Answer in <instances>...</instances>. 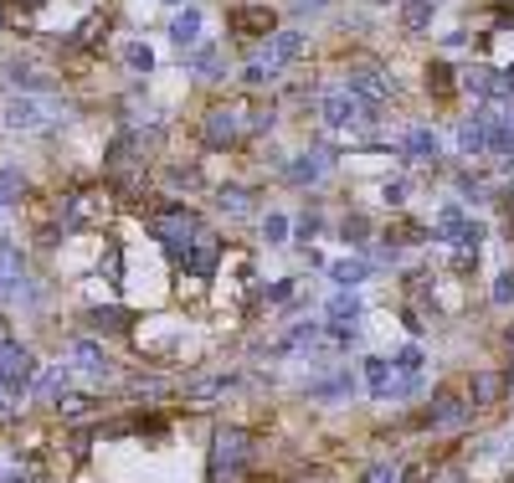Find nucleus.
Returning a JSON list of instances; mask_svg holds the SVG:
<instances>
[{
  "label": "nucleus",
  "instance_id": "1",
  "mask_svg": "<svg viewBox=\"0 0 514 483\" xmlns=\"http://www.w3.org/2000/svg\"><path fill=\"white\" fill-rule=\"evenodd\" d=\"M62 118H67V109L47 93H21V98L5 103V129H16V134L52 129V124H62Z\"/></svg>",
  "mask_w": 514,
  "mask_h": 483
},
{
  "label": "nucleus",
  "instance_id": "2",
  "mask_svg": "<svg viewBox=\"0 0 514 483\" xmlns=\"http://www.w3.org/2000/svg\"><path fill=\"white\" fill-rule=\"evenodd\" d=\"M149 232H155V237H160L165 247L180 258V252H186V247L206 232V226H201V216H195V211H186V206H155V211H149Z\"/></svg>",
  "mask_w": 514,
  "mask_h": 483
},
{
  "label": "nucleus",
  "instance_id": "3",
  "mask_svg": "<svg viewBox=\"0 0 514 483\" xmlns=\"http://www.w3.org/2000/svg\"><path fill=\"white\" fill-rule=\"evenodd\" d=\"M109 222V191H72L62 195V232H93Z\"/></svg>",
  "mask_w": 514,
  "mask_h": 483
},
{
  "label": "nucleus",
  "instance_id": "4",
  "mask_svg": "<svg viewBox=\"0 0 514 483\" xmlns=\"http://www.w3.org/2000/svg\"><path fill=\"white\" fill-rule=\"evenodd\" d=\"M319 113H324V124L329 129H360V124H376L381 113L366 109L355 93H345V88H335V93H324L319 98Z\"/></svg>",
  "mask_w": 514,
  "mask_h": 483
},
{
  "label": "nucleus",
  "instance_id": "5",
  "mask_svg": "<svg viewBox=\"0 0 514 483\" xmlns=\"http://www.w3.org/2000/svg\"><path fill=\"white\" fill-rule=\"evenodd\" d=\"M345 93H355L366 109H381L386 98H391V78L376 62H350L345 67Z\"/></svg>",
  "mask_w": 514,
  "mask_h": 483
},
{
  "label": "nucleus",
  "instance_id": "6",
  "mask_svg": "<svg viewBox=\"0 0 514 483\" xmlns=\"http://www.w3.org/2000/svg\"><path fill=\"white\" fill-rule=\"evenodd\" d=\"M36 375H42V365H36L32 350H21V345H0V386L11 391V396L32 391Z\"/></svg>",
  "mask_w": 514,
  "mask_h": 483
},
{
  "label": "nucleus",
  "instance_id": "7",
  "mask_svg": "<svg viewBox=\"0 0 514 483\" xmlns=\"http://www.w3.org/2000/svg\"><path fill=\"white\" fill-rule=\"evenodd\" d=\"M247 458H252V437L232 427V432H222L216 448H211V473H242Z\"/></svg>",
  "mask_w": 514,
  "mask_h": 483
},
{
  "label": "nucleus",
  "instance_id": "8",
  "mask_svg": "<svg viewBox=\"0 0 514 483\" xmlns=\"http://www.w3.org/2000/svg\"><path fill=\"white\" fill-rule=\"evenodd\" d=\"M433 237H443V242H452V247H473L479 252V242H483V226L479 222H468L458 206H448L443 216H437V226H433Z\"/></svg>",
  "mask_w": 514,
  "mask_h": 483
},
{
  "label": "nucleus",
  "instance_id": "9",
  "mask_svg": "<svg viewBox=\"0 0 514 483\" xmlns=\"http://www.w3.org/2000/svg\"><path fill=\"white\" fill-rule=\"evenodd\" d=\"M299 52H304V32H273V36H268V47L257 52V67L278 78V67H289Z\"/></svg>",
  "mask_w": 514,
  "mask_h": 483
},
{
  "label": "nucleus",
  "instance_id": "10",
  "mask_svg": "<svg viewBox=\"0 0 514 483\" xmlns=\"http://www.w3.org/2000/svg\"><path fill=\"white\" fill-rule=\"evenodd\" d=\"M226 26H232L237 36H273L278 16L268 11V5H232V11H226Z\"/></svg>",
  "mask_w": 514,
  "mask_h": 483
},
{
  "label": "nucleus",
  "instance_id": "11",
  "mask_svg": "<svg viewBox=\"0 0 514 483\" xmlns=\"http://www.w3.org/2000/svg\"><path fill=\"white\" fill-rule=\"evenodd\" d=\"M216 262H222V242L206 237V232H201V237H195L186 252H180V268H186V278H211V273H216Z\"/></svg>",
  "mask_w": 514,
  "mask_h": 483
},
{
  "label": "nucleus",
  "instance_id": "12",
  "mask_svg": "<svg viewBox=\"0 0 514 483\" xmlns=\"http://www.w3.org/2000/svg\"><path fill=\"white\" fill-rule=\"evenodd\" d=\"M463 88L479 98H514V78L509 72H494V67H473L463 72Z\"/></svg>",
  "mask_w": 514,
  "mask_h": 483
},
{
  "label": "nucleus",
  "instance_id": "13",
  "mask_svg": "<svg viewBox=\"0 0 514 483\" xmlns=\"http://www.w3.org/2000/svg\"><path fill=\"white\" fill-rule=\"evenodd\" d=\"M489 129H494V109H479L473 118H463V124H458L463 155H489Z\"/></svg>",
  "mask_w": 514,
  "mask_h": 483
},
{
  "label": "nucleus",
  "instance_id": "14",
  "mask_svg": "<svg viewBox=\"0 0 514 483\" xmlns=\"http://www.w3.org/2000/svg\"><path fill=\"white\" fill-rule=\"evenodd\" d=\"M329 165H335L329 149H309V155H299V160L289 165V180H293V185H314V180L329 175Z\"/></svg>",
  "mask_w": 514,
  "mask_h": 483
},
{
  "label": "nucleus",
  "instance_id": "15",
  "mask_svg": "<svg viewBox=\"0 0 514 483\" xmlns=\"http://www.w3.org/2000/svg\"><path fill=\"white\" fill-rule=\"evenodd\" d=\"M237 129H242V118H237V109H211L206 113V145L211 149H226L232 139H237Z\"/></svg>",
  "mask_w": 514,
  "mask_h": 483
},
{
  "label": "nucleus",
  "instance_id": "16",
  "mask_svg": "<svg viewBox=\"0 0 514 483\" xmlns=\"http://www.w3.org/2000/svg\"><path fill=\"white\" fill-rule=\"evenodd\" d=\"M82 324H88L93 335H128V329H134V314H128V308H88Z\"/></svg>",
  "mask_w": 514,
  "mask_h": 483
},
{
  "label": "nucleus",
  "instance_id": "17",
  "mask_svg": "<svg viewBox=\"0 0 514 483\" xmlns=\"http://www.w3.org/2000/svg\"><path fill=\"white\" fill-rule=\"evenodd\" d=\"M468 417V402H458V391H437L433 406H427V421L433 427H458Z\"/></svg>",
  "mask_w": 514,
  "mask_h": 483
},
{
  "label": "nucleus",
  "instance_id": "18",
  "mask_svg": "<svg viewBox=\"0 0 514 483\" xmlns=\"http://www.w3.org/2000/svg\"><path fill=\"white\" fill-rule=\"evenodd\" d=\"M402 155L412 165H437V155H443V145H437V134L433 129H412L402 139Z\"/></svg>",
  "mask_w": 514,
  "mask_h": 483
},
{
  "label": "nucleus",
  "instance_id": "19",
  "mask_svg": "<svg viewBox=\"0 0 514 483\" xmlns=\"http://www.w3.org/2000/svg\"><path fill=\"white\" fill-rule=\"evenodd\" d=\"M72 365H78L82 375H109V355H103V345H93V339H78V345H72Z\"/></svg>",
  "mask_w": 514,
  "mask_h": 483
},
{
  "label": "nucleus",
  "instance_id": "20",
  "mask_svg": "<svg viewBox=\"0 0 514 483\" xmlns=\"http://www.w3.org/2000/svg\"><path fill=\"white\" fill-rule=\"evenodd\" d=\"M309 396H314V402H345V396H355V375L339 371V375H329V381H309Z\"/></svg>",
  "mask_w": 514,
  "mask_h": 483
},
{
  "label": "nucleus",
  "instance_id": "21",
  "mask_svg": "<svg viewBox=\"0 0 514 483\" xmlns=\"http://www.w3.org/2000/svg\"><path fill=\"white\" fill-rule=\"evenodd\" d=\"M5 82H11V88H26V93H52V78L36 72V67H26V62H5Z\"/></svg>",
  "mask_w": 514,
  "mask_h": 483
},
{
  "label": "nucleus",
  "instance_id": "22",
  "mask_svg": "<svg viewBox=\"0 0 514 483\" xmlns=\"http://www.w3.org/2000/svg\"><path fill=\"white\" fill-rule=\"evenodd\" d=\"M21 278H26L21 247H16V242H0V289H21Z\"/></svg>",
  "mask_w": 514,
  "mask_h": 483
},
{
  "label": "nucleus",
  "instance_id": "23",
  "mask_svg": "<svg viewBox=\"0 0 514 483\" xmlns=\"http://www.w3.org/2000/svg\"><path fill=\"white\" fill-rule=\"evenodd\" d=\"M26 191H32V185H26V175H21L16 165H0V206H21Z\"/></svg>",
  "mask_w": 514,
  "mask_h": 483
},
{
  "label": "nucleus",
  "instance_id": "24",
  "mask_svg": "<svg viewBox=\"0 0 514 483\" xmlns=\"http://www.w3.org/2000/svg\"><path fill=\"white\" fill-rule=\"evenodd\" d=\"M329 329H355V319H360V298H355V293H335V298H329Z\"/></svg>",
  "mask_w": 514,
  "mask_h": 483
},
{
  "label": "nucleus",
  "instance_id": "25",
  "mask_svg": "<svg viewBox=\"0 0 514 483\" xmlns=\"http://www.w3.org/2000/svg\"><path fill=\"white\" fill-rule=\"evenodd\" d=\"M391 381H396V375H391V360H366V386H370L376 402L391 396Z\"/></svg>",
  "mask_w": 514,
  "mask_h": 483
},
{
  "label": "nucleus",
  "instance_id": "26",
  "mask_svg": "<svg viewBox=\"0 0 514 483\" xmlns=\"http://www.w3.org/2000/svg\"><path fill=\"white\" fill-rule=\"evenodd\" d=\"M468 396H473V406H494L499 396H504V375H473V381H468Z\"/></svg>",
  "mask_w": 514,
  "mask_h": 483
},
{
  "label": "nucleus",
  "instance_id": "27",
  "mask_svg": "<svg viewBox=\"0 0 514 483\" xmlns=\"http://www.w3.org/2000/svg\"><path fill=\"white\" fill-rule=\"evenodd\" d=\"M329 278H335L339 289H355V283H366V278H370V262L366 258H345V262L329 268Z\"/></svg>",
  "mask_w": 514,
  "mask_h": 483
},
{
  "label": "nucleus",
  "instance_id": "28",
  "mask_svg": "<svg viewBox=\"0 0 514 483\" xmlns=\"http://www.w3.org/2000/svg\"><path fill=\"white\" fill-rule=\"evenodd\" d=\"M103 36H109V16H88L78 32L67 36V47H98Z\"/></svg>",
  "mask_w": 514,
  "mask_h": 483
},
{
  "label": "nucleus",
  "instance_id": "29",
  "mask_svg": "<svg viewBox=\"0 0 514 483\" xmlns=\"http://www.w3.org/2000/svg\"><path fill=\"white\" fill-rule=\"evenodd\" d=\"M195 36H201V11H180V16L170 21V42H180V47H195Z\"/></svg>",
  "mask_w": 514,
  "mask_h": 483
},
{
  "label": "nucleus",
  "instance_id": "30",
  "mask_svg": "<svg viewBox=\"0 0 514 483\" xmlns=\"http://www.w3.org/2000/svg\"><path fill=\"white\" fill-rule=\"evenodd\" d=\"M433 5L437 0H406L402 5V26L406 32H427V26H433Z\"/></svg>",
  "mask_w": 514,
  "mask_h": 483
},
{
  "label": "nucleus",
  "instance_id": "31",
  "mask_svg": "<svg viewBox=\"0 0 514 483\" xmlns=\"http://www.w3.org/2000/svg\"><path fill=\"white\" fill-rule=\"evenodd\" d=\"M427 93H433V98H452V93H458V78H452L448 62H433V67H427Z\"/></svg>",
  "mask_w": 514,
  "mask_h": 483
},
{
  "label": "nucleus",
  "instance_id": "32",
  "mask_svg": "<svg viewBox=\"0 0 514 483\" xmlns=\"http://www.w3.org/2000/svg\"><path fill=\"white\" fill-rule=\"evenodd\" d=\"M32 386H36V396H42V402H57V396L67 391V365H57V371H47V375H36Z\"/></svg>",
  "mask_w": 514,
  "mask_h": 483
},
{
  "label": "nucleus",
  "instance_id": "33",
  "mask_svg": "<svg viewBox=\"0 0 514 483\" xmlns=\"http://www.w3.org/2000/svg\"><path fill=\"white\" fill-rule=\"evenodd\" d=\"M98 273L109 278V283H124V247H119V242H109V247H103V258H98Z\"/></svg>",
  "mask_w": 514,
  "mask_h": 483
},
{
  "label": "nucleus",
  "instance_id": "34",
  "mask_svg": "<svg viewBox=\"0 0 514 483\" xmlns=\"http://www.w3.org/2000/svg\"><path fill=\"white\" fill-rule=\"evenodd\" d=\"M216 206H222L226 216H247V211H252V201H247V191H242V185H222Z\"/></svg>",
  "mask_w": 514,
  "mask_h": 483
},
{
  "label": "nucleus",
  "instance_id": "35",
  "mask_svg": "<svg viewBox=\"0 0 514 483\" xmlns=\"http://www.w3.org/2000/svg\"><path fill=\"white\" fill-rule=\"evenodd\" d=\"M226 386H232V381H201V386L186 391V402H191V406H211L216 396H226Z\"/></svg>",
  "mask_w": 514,
  "mask_h": 483
},
{
  "label": "nucleus",
  "instance_id": "36",
  "mask_svg": "<svg viewBox=\"0 0 514 483\" xmlns=\"http://www.w3.org/2000/svg\"><path fill=\"white\" fill-rule=\"evenodd\" d=\"M52 406H57L67 421H78V417H88V412H93V396H67V391H62V396H57Z\"/></svg>",
  "mask_w": 514,
  "mask_h": 483
},
{
  "label": "nucleus",
  "instance_id": "37",
  "mask_svg": "<svg viewBox=\"0 0 514 483\" xmlns=\"http://www.w3.org/2000/svg\"><path fill=\"white\" fill-rule=\"evenodd\" d=\"M124 67H128V72H149V67H155V52H149L145 42H128V47H124Z\"/></svg>",
  "mask_w": 514,
  "mask_h": 483
},
{
  "label": "nucleus",
  "instance_id": "38",
  "mask_svg": "<svg viewBox=\"0 0 514 483\" xmlns=\"http://www.w3.org/2000/svg\"><path fill=\"white\" fill-rule=\"evenodd\" d=\"M412 242H427V232H422L417 222H396L391 226V247H412Z\"/></svg>",
  "mask_w": 514,
  "mask_h": 483
},
{
  "label": "nucleus",
  "instance_id": "39",
  "mask_svg": "<svg viewBox=\"0 0 514 483\" xmlns=\"http://www.w3.org/2000/svg\"><path fill=\"white\" fill-rule=\"evenodd\" d=\"M360 483H402V468L396 463H370L366 473H360Z\"/></svg>",
  "mask_w": 514,
  "mask_h": 483
},
{
  "label": "nucleus",
  "instance_id": "40",
  "mask_svg": "<svg viewBox=\"0 0 514 483\" xmlns=\"http://www.w3.org/2000/svg\"><path fill=\"white\" fill-rule=\"evenodd\" d=\"M262 242H268V247H278V242H289V222H283V216H268V222H262Z\"/></svg>",
  "mask_w": 514,
  "mask_h": 483
},
{
  "label": "nucleus",
  "instance_id": "41",
  "mask_svg": "<svg viewBox=\"0 0 514 483\" xmlns=\"http://www.w3.org/2000/svg\"><path fill=\"white\" fill-rule=\"evenodd\" d=\"M391 371H406V375H417V371H422V350H417V345H406V350L396 355V360H391Z\"/></svg>",
  "mask_w": 514,
  "mask_h": 483
},
{
  "label": "nucleus",
  "instance_id": "42",
  "mask_svg": "<svg viewBox=\"0 0 514 483\" xmlns=\"http://www.w3.org/2000/svg\"><path fill=\"white\" fill-rule=\"evenodd\" d=\"M195 67H201V78H222V72H216V67H222V52H216V47H201Z\"/></svg>",
  "mask_w": 514,
  "mask_h": 483
},
{
  "label": "nucleus",
  "instance_id": "43",
  "mask_svg": "<svg viewBox=\"0 0 514 483\" xmlns=\"http://www.w3.org/2000/svg\"><path fill=\"white\" fill-rule=\"evenodd\" d=\"M366 232H370L366 216H350V222H345V242H350V247H366Z\"/></svg>",
  "mask_w": 514,
  "mask_h": 483
},
{
  "label": "nucleus",
  "instance_id": "44",
  "mask_svg": "<svg viewBox=\"0 0 514 483\" xmlns=\"http://www.w3.org/2000/svg\"><path fill=\"white\" fill-rule=\"evenodd\" d=\"M0 483H42V473H32V468H0Z\"/></svg>",
  "mask_w": 514,
  "mask_h": 483
},
{
  "label": "nucleus",
  "instance_id": "45",
  "mask_svg": "<svg viewBox=\"0 0 514 483\" xmlns=\"http://www.w3.org/2000/svg\"><path fill=\"white\" fill-rule=\"evenodd\" d=\"M494 304H514V273H499V283H494Z\"/></svg>",
  "mask_w": 514,
  "mask_h": 483
},
{
  "label": "nucleus",
  "instance_id": "46",
  "mask_svg": "<svg viewBox=\"0 0 514 483\" xmlns=\"http://www.w3.org/2000/svg\"><path fill=\"white\" fill-rule=\"evenodd\" d=\"M381 195H386V206H402V201H406V180H386Z\"/></svg>",
  "mask_w": 514,
  "mask_h": 483
},
{
  "label": "nucleus",
  "instance_id": "47",
  "mask_svg": "<svg viewBox=\"0 0 514 483\" xmlns=\"http://www.w3.org/2000/svg\"><path fill=\"white\" fill-rule=\"evenodd\" d=\"M242 82H247V88H262V82H273V72H262V67H257V62H247V72H242Z\"/></svg>",
  "mask_w": 514,
  "mask_h": 483
},
{
  "label": "nucleus",
  "instance_id": "48",
  "mask_svg": "<svg viewBox=\"0 0 514 483\" xmlns=\"http://www.w3.org/2000/svg\"><path fill=\"white\" fill-rule=\"evenodd\" d=\"M319 5H329V0H293V11L304 16V11H319Z\"/></svg>",
  "mask_w": 514,
  "mask_h": 483
},
{
  "label": "nucleus",
  "instance_id": "49",
  "mask_svg": "<svg viewBox=\"0 0 514 483\" xmlns=\"http://www.w3.org/2000/svg\"><path fill=\"white\" fill-rule=\"evenodd\" d=\"M433 483H463V473H458V468H443V473H437Z\"/></svg>",
  "mask_w": 514,
  "mask_h": 483
},
{
  "label": "nucleus",
  "instance_id": "50",
  "mask_svg": "<svg viewBox=\"0 0 514 483\" xmlns=\"http://www.w3.org/2000/svg\"><path fill=\"white\" fill-rule=\"evenodd\" d=\"M0 345H11V319L0 314Z\"/></svg>",
  "mask_w": 514,
  "mask_h": 483
},
{
  "label": "nucleus",
  "instance_id": "51",
  "mask_svg": "<svg viewBox=\"0 0 514 483\" xmlns=\"http://www.w3.org/2000/svg\"><path fill=\"white\" fill-rule=\"evenodd\" d=\"M376 5H391V0H376Z\"/></svg>",
  "mask_w": 514,
  "mask_h": 483
},
{
  "label": "nucleus",
  "instance_id": "52",
  "mask_svg": "<svg viewBox=\"0 0 514 483\" xmlns=\"http://www.w3.org/2000/svg\"><path fill=\"white\" fill-rule=\"evenodd\" d=\"M509 345H514V329H509Z\"/></svg>",
  "mask_w": 514,
  "mask_h": 483
},
{
  "label": "nucleus",
  "instance_id": "53",
  "mask_svg": "<svg viewBox=\"0 0 514 483\" xmlns=\"http://www.w3.org/2000/svg\"><path fill=\"white\" fill-rule=\"evenodd\" d=\"M170 5H176V0H170Z\"/></svg>",
  "mask_w": 514,
  "mask_h": 483
},
{
  "label": "nucleus",
  "instance_id": "54",
  "mask_svg": "<svg viewBox=\"0 0 514 483\" xmlns=\"http://www.w3.org/2000/svg\"><path fill=\"white\" fill-rule=\"evenodd\" d=\"M0 293H5V289H0Z\"/></svg>",
  "mask_w": 514,
  "mask_h": 483
},
{
  "label": "nucleus",
  "instance_id": "55",
  "mask_svg": "<svg viewBox=\"0 0 514 483\" xmlns=\"http://www.w3.org/2000/svg\"><path fill=\"white\" fill-rule=\"evenodd\" d=\"M0 211H5V206H0Z\"/></svg>",
  "mask_w": 514,
  "mask_h": 483
}]
</instances>
